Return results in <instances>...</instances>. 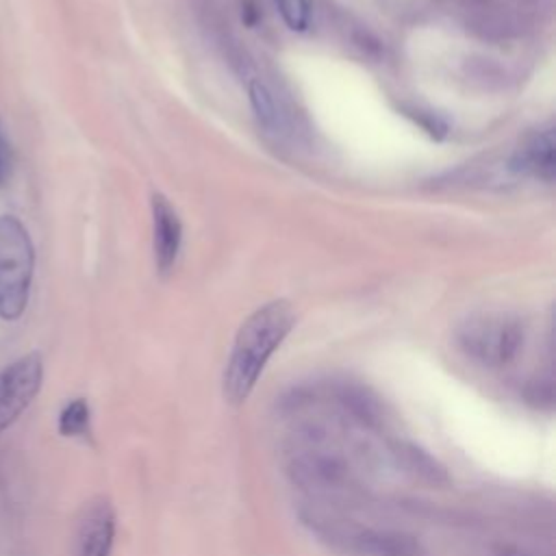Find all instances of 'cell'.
Wrapping results in <instances>:
<instances>
[{"mask_svg":"<svg viewBox=\"0 0 556 556\" xmlns=\"http://www.w3.org/2000/svg\"><path fill=\"white\" fill-rule=\"evenodd\" d=\"M282 22L291 30H306L311 24L313 15V4L311 0H274Z\"/></svg>","mask_w":556,"mask_h":556,"instance_id":"obj_14","label":"cell"},{"mask_svg":"<svg viewBox=\"0 0 556 556\" xmlns=\"http://www.w3.org/2000/svg\"><path fill=\"white\" fill-rule=\"evenodd\" d=\"M248 93H250V102H252V109H254L258 122L265 128H276L278 126V106H276L274 93L267 89V85H263L261 80H254L250 85Z\"/></svg>","mask_w":556,"mask_h":556,"instance_id":"obj_13","label":"cell"},{"mask_svg":"<svg viewBox=\"0 0 556 556\" xmlns=\"http://www.w3.org/2000/svg\"><path fill=\"white\" fill-rule=\"evenodd\" d=\"M152 232H154V261L161 274H169L176 265L182 226L176 208L161 193L152 195Z\"/></svg>","mask_w":556,"mask_h":556,"instance_id":"obj_9","label":"cell"},{"mask_svg":"<svg viewBox=\"0 0 556 556\" xmlns=\"http://www.w3.org/2000/svg\"><path fill=\"white\" fill-rule=\"evenodd\" d=\"M513 169L521 174H530L534 178L554 180V169H556V159H554V130L545 128L528 137L515 152L510 161Z\"/></svg>","mask_w":556,"mask_h":556,"instance_id":"obj_11","label":"cell"},{"mask_svg":"<svg viewBox=\"0 0 556 556\" xmlns=\"http://www.w3.org/2000/svg\"><path fill=\"white\" fill-rule=\"evenodd\" d=\"M43 382V361L37 352L24 354L0 369V432L17 421V417L37 397Z\"/></svg>","mask_w":556,"mask_h":556,"instance_id":"obj_6","label":"cell"},{"mask_svg":"<svg viewBox=\"0 0 556 556\" xmlns=\"http://www.w3.org/2000/svg\"><path fill=\"white\" fill-rule=\"evenodd\" d=\"M285 473L293 486L315 500H339L358 495L361 482L348 458L330 445V437L317 428H306L291 445Z\"/></svg>","mask_w":556,"mask_h":556,"instance_id":"obj_2","label":"cell"},{"mask_svg":"<svg viewBox=\"0 0 556 556\" xmlns=\"http://www.w3.org/2000/svg\"><path fill=\"white\" fill-rule=\"evenodd\" d=\"M56 426H59V432L63 437H70V439L89 437V432H91V410H89L87 400H83V397L70 400L61 408Z\"/></svg>","mask_w":556,"mask_h":556,"instance_id":"obj_12","label":"cell"},{"mask_svg":"<svg viewBox=\"0 0 556 556\" xmlns=\"http://www.w3.org/2000/svg\"><path fill=\"white\" fill-rule=\"evenodd\" d=\"M115 541V508L106 497H91L78 513L72 556H111Z\"/></svg>","mask_w":556,"mask_h":556,"instance_id":"obj_8","label":"cell"},{"mask_svg":"<svg viewBox=\"0 0 556 556\" xmlns=\"http://www.w3.org/2000/svg\"><path fill=\"white\" fill-rule=\"evenodd\" d=\"M326 545L350 556H430L424 545L406 532L361 526L348 517L334 519Z\"/></svg>","mask_w":556,"mask_h":556,"instance_id":"obj_4","label":"cell"},{"mask_svg":"<svg viewBox=\"0 0 556 556\" xmlns=\"http://www.w3.org/2000/svg\"><path fill=\"white\" fill-rule=\"evenodd\" d=\"M293 324V306L287 300H274L256 308L239 326L222 378L224 397L230 404L239 406L250 397L265 365L282 345Z\"/></svg>","mask_w":556,"mask_h":556,"instance_id":"obj_1","label":"cell"},{"mask_svg":"<svg viewBox=\"0 0 556 556\" xmlns=\"http://www.w3.org/2000/svg\"><path fill=\"white\" fill-rule=\"evenodd\" d=\"M9 176H11V156L4 141L0 139V185H4Z\"/></svg>","mask_w":556,"mask_h":556,"instance_id":"obj_15","label":"cell"},{"mask_svg":"<svg viewBox=\"0 0 556 556\" xmlns=\"http://www.w3.org/2000/svg\"><path fill=\"white\" fill-rule=\"evenodd\" d=\"M35 250L28 230L13 215H0V317L17 319L30 295Z\"/></svg>","mask_w":556,"mask_h":556,"instance_id":"obj_3","label":"cell"},{"mask_svg":"<svg viewBox=\"0 0 556 556\" xmlns=\"http://www.w3.org/2000/svg\"><path fill=\"white\" fill-rule=\"evenodd\" d=\"M389 454L393 463L413 480L430 486H445L450 482L447 469L417 443L395 439L389 443Z\"/></svg>","mask_w":556,"mask_h":556,"instance_id":"obj_10","label":"cell"},{"mask_svg":"<svg viewBox=\"0 0 556 556\" xmlns=\"http://www.w3.org/2000/svg\"><path fill=\"white\" fill-rule=\"evenodd\" d=\"M523 343V330L508 317H476L460 326V350L484 367L508 365Z\"/></svg>","mask_w":556,"mask_h":556,"instance_id":"obj_5","label":"cell"},{"mask_svg":"<svg viewBox=\"0 0 556 556\" xmlns=\"http://www.w3.org/2000/svg\"><path fill=\"white\" fill-rule=\"evenodd\" d=\"M324 397L352 426H358L369 432H380L387 428L384 402L365 384H358L352 380H339L326 387Z\"/></svg>","mask_w":556,"mask_h":556,"instance_id":"obj_7","label":"cell"}]
</instances>
